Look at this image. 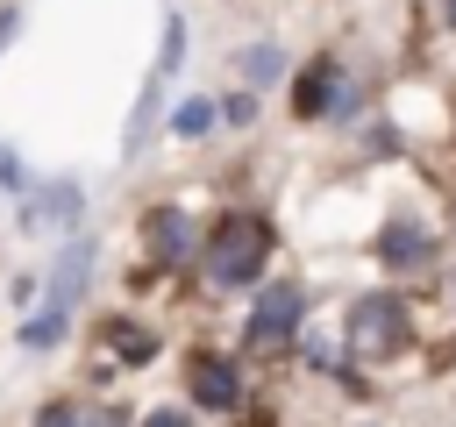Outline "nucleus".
<instances>
[{"label": "nucleus", "instance_id": "1", "mask_svg": "<svg viewBox=\"0 0 456 427\" xmlns=\"http://www.w3.org/2000/svg\"><path fill=\"white\" fill-rule=\"evenodd\" d=\"M200 256H207L214 285H256V270L271 263V221L249 214V206H235V214H221V228L207 235Z\"/></svg>", "mask_w": 456, "mask_h": 427}, {"label": "nucleus", "instance_id": "2", "mask_svg": "<svg viewBox=\"0 0 456 427\" xmlns=\"http://www.w3.org/2000/svg\"><path fill=\"white\" fill-rule=\"evenodd\" d=\"M349 349L356 356H399L406 349V299L399 292H363L349 306Z\"/></svg>", "mask_w": 456, "mask_h": 427}, {"label": "nucleus", "instance_id": "3", "mask_svg": "<svg viewBox=\"0 0 456 427\" xmlns=\"http://www.w3.org/2000/svg\"><path fill=\"white\" fill-rule=\"evenodd\" d=\"M299 313H306L299 285H264V299H256V313H249V349L292 342V334H299Z\"/></svg>", "mask_w": 456, "mask_h": 427}, {"label": "nucleus", "instance_id": "4", "mask_svg": "<svg viewBox=\"0 0 456 427\" xmlns=\"http://www.w3.org/2000/svg\"><path fill=\"white\" fill-rule=\"evenodd\" d=\"M185 384H192V399H200V406H221V413L242 399L235 363H228V356H214V349H192V356H185Z\"/></svg>", "mask_w": 456, "mask_h": 427}, {"label": "nucleus", "instance_id": "5", "mask_svg": "<svg viewBox=\"0 0 456 427\" xmlns=\"http://www.w3.org/2000/svg\"><path fill=\"white\" fill-rule=\"evenodd\" d=\"M292 107L314 121V114H328V107H349V78L335 71V57H314L306 71H299V85H292Z\"/></svg>", "mask_w": 456, "mask_h": 427}, {"label": "nucleus", "instance_id": "6", "mask_svg": "<svg viewBox=\"0 0 456 427\" xmlns=\"http://www.w3.org/2000/svg\"><path fill=\"white\" fill-rule=\"evenodd\" d=\"M142 235H150V256H157V263H185V256L200 249V228H192L178 206H157V214L142 221Z\"/></svg>", "mask_w": 456, "mask_h": 427}, {"label": "nucleus", "instance_id": "7", "mask_svg": "<svg viewBox=\"0 0 456 427\" xmlns=\"http://www.w3.org/2000/svg\"><path fill=\"white\" fill-rule=\"evenodd\" d=\"M378 256H385L392 270H413V263H428V256H435V235H428L413 214H399V221H385V235H378Z\"/></svg>", "mask_w": 456, "mask_h": 427}, {"label": "nucleus", "instance_id": "8", "mask_svg": "<svg viewBox=\"0 0 456 427\" xmlns=\"http://www.w3.org/2000/svg\"><path fill=\"white\" fill-rule=\"evenodd\" d=\"M86 278H93V242H71V249L57 256V278H50V306H57V313H71V306H78V292H86Z\"/></svg>", "mask_w": 456, "mask_h": 427}, {"label": "nucleus", "instance_id": "9", "mask_svg": "<svg viewBox=\"0 0 456 427\" xmlns=\"http://www.w3.org/2000/svg\"><path fill=\"white\" fill-rule=\"evenodd\" d=\"M43 221H57V228H64V221H78V185H71V178H64V185H50V192L36 199L28 228H43Z\"/></svg>", "mask_w": 456, "mask_h": 427}, {"label": "nucleus", "instance_id": "10", "mask_svg": "<svg viewBox=\"0 0 456 427\" xmlns=\"http://www.w3.org/2000/svg\"><path fill=\"white\" fill-rule=\"evenodd\" d=\"M107 342H114V349H121L128 363H150V356H157V342H150V334H142L135 320H114V327H107Z\"/></svg>", "mask_w": 456, "mask_h": 427}, {"label": "nucleus", "instance_id": "11", "mask_svg": "<svg viewBox=\"0 0 456 427\" xmlns=\"http://www.w3.org/2000/svg\"><path fill=\"white\" fill-rule=\"evenodd\" d=\"M64 320H71V313H57V306H43V313H28V327H21V342H28V349H50V342L64 334Z\"/></svg>", "mask_w": 456, "mask_h": 427}, {"label": "nucleus", "instance_id": "12", "mask_svg": "<svg viewBox=\"0 0 456 427\" xmlns=\"http://www.w3.org/2000/svg\"><path fill=\"white\" fill-rule=\"evenodd\" d=\"M171 128H178V135H207V128H214V107H207V100H185V107L171 114Z\"/></svg>", "mask_w": 456, "mask_h": 427}, {"label": "nucleus", "instance_id": "13", "mask_svg": "<svg viewBox=\"0 0 456 427\" xmlns=\"http://www.w3.org/2000/svg\"><path fill=\"white\" fill-rule=\"evenodd\" d=\"M178 64H185V21L171 14V21H164V57H157V71H178Z\"/></svg>", "mask_w": 456, "mask_h": 427}, {"label": "nucleus", "instance_id": "14", "mask_svg": "<svg viewBox=\"0 0 456 427\" xmlns=\"http://www.w3.org/2000/svg\"><path fill=\"white\" fill-rule=\"evenodd\" d=\"M150 114H157V85L142 93V107H135V121H128V149H142V135H150Z\"/></svg>", "mask_w": 456, "mask_h": 427}, {"label": "nucleus", "instance_id": "15", "mask_svg": "<svg viewBox=\"0 0 456 427\" xmlns=\"http://www.w3.org/2000/svg\"><path fill=\"white\" fill-rule=\"evenodd\" d=\"M36 427H78V413H71V406H43V413H36Z\"/></svg>", "mask_w": 456, "mask_h": 427}, {"label": "nucleus", "instance_id": "16", "mask_svg": "<svg viewBox=\"0 0 456 427\" xmlns=\"http://www.w3.org/2000/svg\"><path fill=\"white\" fill-rule=\"evenodd\" d=\"M142 427H192V413H178V406H157Z\"/></svg>", "mask_w": 456, "mask_h": 427}, {"label": "nucleus", "instance_id": "17", "mask_svg": "<svg viewBox=\"0 0 456 427\" xmlns=\"http://www.w3.org/2000/svg\"><path fill=\"white\" fill-rule=\"evenodd\" d=\"M0 185H21V157H14L7 142H0Z\"/></svg>", "mask_w": 456, "mask_h": 427}, {"label": "nucleus", "instance_id": "18", "mask_svg": "<svg viewBox=\"0 0 456 427\" xmlns=\"http://www.w3.org/2000/svg\"><path fill=\"white\" fill-rule=\"evenodd\" d=\"M449 21H456V0H449Z\"/></svg>", "mask_w": 456, "mask_h": 427}]
</instances>
